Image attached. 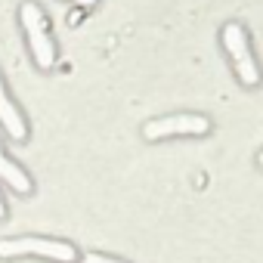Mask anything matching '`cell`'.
I'll list each match as a JSON object with an SVG mask.
<instances>
[{
    "label": "cell",
    "instance_id": "cell-6",
    "mask_svg": "<svg viewBox=\"0 0 263 263\" xmlns=\"http://www.w3.org/2000/svg\"><path fill=\"white\" fill-rule=\"evenodd\" d=\"M0 177H4L7 183H13V189H19V192H31V180L25 177V171L19 164H13L4 155V149H0Z\"/></svg>",
    "mask_w": 263,
    "mask_h": 263
},
{
    "label": "cell",
    "instance_id": "cell-4",
    "mask_svg": "<svg viewBox=\"0 0 263 263\" xmlns=\"http://www.w3.org/2000/svg\"><path fill=\"white\" fill-rule=\"evenodd\" d=\"M211 130V121L204 115H167L155 118L143 127L146 140H167V137H204Z\"/></svg>",
    "mask_w": 263,
    "mask_h": 263
},
{
    "label": "cell",
    "instance_id": "cell-10",
    "mask_svg": "<svg viewBox=\"0 0 263 263\" xmlns=\"http://www.w3.org/2000/svg\"><path fill=\"white\" fill-rule=\"evenodd\" d=\"M4 214H7V208H4V201H0V217H4Z\"/></svg>",
    "mask_w": 263,
    "mask_h": 263
},
{
    "label": "cell",
    "instance_id": "cell-1",
    "mask_svg": "<svg viewBox=\"0 0 263 263\" xmlns=\"http://www.w3.org/2000/svg\"><path fill=\"white\" fill-rule=\"evenodd\" d=\"M220 37H223V50H226V56H229V62H232V68H235V78H238L245 87H257V84H260V65H257V59H254V53H251V37H248V31H245L238 22H229Z\"/></svg>",
    "mask_w": 263,
    "mask_h": 263
},
{
    "label": "cell",
    "instance_id": "cell-2",
    "mask_svg": "<svg viewBox=\"0 0 263 263\" xmlns=\"http://www.w3.org/2000/svg\"><path fill=\"white\" fill-rule=\"evenodd\" d=\"M22 25H25L28 47H31L37 65H41V68H50V65L56 62V50H53V37H50L47 16L41 13V7H34V4H22Z\"/></svg>",
    "mask_w": 263,
    "mask_h": 263
},
{
    "label": "cell",
    "instance_id": "cell-9",
    "mask_svg": "<svg viewBox=\"0 0 263 263\" xmlns=\"http://www.w3.org/2000/svg\"><path fill=\"white\" fill-rule=\"evenodd\" d=\"M257 164H260V167H263V152H260V155H257Z\"/></svg>",
    "mask_w": 263,
    "mask_h": 263
},
{
    "label": "cell",
    "instance_id": "cell-5",
    "mask_svg": "<svg viewBox=\"0 0 263 263\" xmlns=\"http://www.w3.org/2000/svg\"><path fill=\"white\" fill-rule=\"evenodd\" d=\"M0 124L7 127V134L13 137V140H25V118L19 115V108L7 99V93H4V81H0Z\"/></svg>",
    "mask_w": 263,
    "mask_h": 263
},
{
    "label": "cell",
    "instance_id": "cell-8",
    "mask_svg": "<svg viewBox=\"0 0 263 263\" xmlns=\"http://www.w3.org/2000/svg\"><path fill=\"white\" fill-rule=\"evenodd\" d=\"M74 4H81V7H93L96 0H74Z\"/></svg>",
    "mask_w": 263,
    "mask_h": 263
},
{
    "label": "cell",
    "instance_id": "cell-7",
    "mask_svg": "<svg viewBox=\"0 0 263 263\" xmlns=\"http://www.w3.org/2000/svg\"><path fill=\"white\" fill-rule=\"evenodd\" d=\"M84 263H121V260L105 257V254H87V257H84Z\"/></svg>",
    "mask_w": 263,
    "mask_h": 263
},
{
    "label": "cell",
    "instance_id": "cell-3",
    "mask_svg": "<svg viewBox=\"0 0 263 263\" xmlns=\"http://www.w3.org/2000/svg\"><path fill=\"white\" fill-rule=\"evenodd\" d=\"M22 254H41V257L65 260V263H71L78 257V251L68 241H59V238L25 235V238H7V241H0V257H22Z\"/></svg>",
    "mask_w": 263,
    "mask_h": 263
}]
</instances>
